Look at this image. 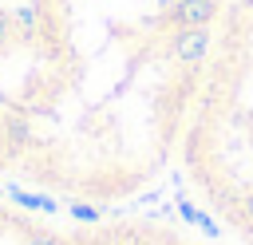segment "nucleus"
<instances>
[{
  "mask_svg": "<svg viewBox=\"0 0 253 245\" xmlns=\"http://www.w3.org/2000/svg\"><path fill=\"white\" fill-rule=\"evenodd\" d=\"M210 198H213V205H217V209L245 233V241L253 245V178L217 186V190H210Z\"/></svg>",
  "mask_w": 253,
  "mask_h": 245,
  "instance_id": "f257e3e1",
  "label": "nucleus"
}]
</instances>
